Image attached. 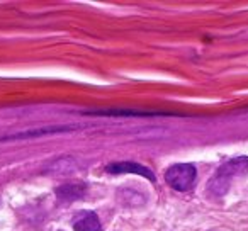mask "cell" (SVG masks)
<instances>
[{"label":"cell","mask_w":248,"mask_h":231,"mask_svg":"<svg viewBox=\"0 0 248 231\" xmlns=\"http://www.w3.org/2000/svg\"><path fill=\"white\" fill-rule=\"evenodd\" d=\"M247 170H248V156H238V158L226 162L223 167H219L216 170L214 177L209 180V192L214 194V196H223L230 189L231 180L240 177Z\"/></svg>","instance_id":"6da1fadb"},{"label":"cell","mask_w":248,"mask_h":231,"mask_svg":"<svg viewBox=\"0 0 248 231\" xmlns=\"http://www.w3.org/2000/svg\"><path fill=\"white\" fill-rule=\"evenodd\" d=\"M196 167L190 163H177L167 169L165 172V180L172 189L179 190V192H186L196 182Z\"/></svg>","instance_id":"7a4b0ae2"},{"label":"cell","mask_w":248,"mask_h":231,"mask_svg":"<svg viewBox=\"0 0 248 231\" xmlns=\"http://www.w3.org/2000/svg\"><path fill=\"white\" fill-rule=\"evenodd\" d=\"M82 128V124H66V126H48V128H39V129H28V131H21L17 135L4 136V141L7 139H31V138H39V136H48V135H58V133H68L75 131V129Z\"/></svg>","instance_id":"3957f363"},{"label":"cell","mask_w":248,"mask_h":231,"mask_svg":"<svg viewBox=\"0 0 248 231\" xmlns=\"http://www.w3.org/2000/svg\"><path fill=\"white\" fill-rule=\"evenodd\" d=\"M83 114H92V116H119V118H146V116H162L167 112L158 110H141V109H93L85 110Z\"/></svg>","instance_id":"277c9868"},{"label":"cell","mask_w":248,"mask_h":231,"mask_svg":"<svg viewBox=\"0 0 248 231\" xmlns=\"http://www.w3.org/2000/svg\"><path fill=\"white\" fill-rule=\"evenodd\" d=\"M107 172L109 173H138V175H141V177H145V179L155 182V175L152 173V170L146 169V167H143V165H140V163H135V162L110 163V165L107 167Z\"/></svg>","instance_id":"5b68a950"},{"label":"cell","mask_w":248,"mask_h":231,"mask_svg":"<svg viewBox=\"0 0 248 231\" xmlns=\"http://www.w3.org/2000/svg\"><path fill=\"white\" fill-rule=\"evenodd\" d=\"M75 231H102L100 221L92 211H80L72 221Z\"/></svg>","instance_id":"8992f818"},{"label":"cell","mask_w":248,"mask_h":231,"mask_svg":"<svg viewBox=\"0 0 248 231\" xmlns=\"http://www.w3.org/2000/svg\"><path fill=\"white\" fill-rule=\"evenodd\" d=\"M87 194L85 184H65V185L56 189V196L62 200H78Z\"/></svg>","instance_id":"52a82bcc"}]
</instances>
